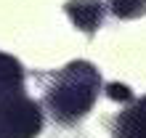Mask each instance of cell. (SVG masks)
<instances>
[{
  "instance_id": "cell-2",
  "label": "cell",
  "mask_w": 146,
  "mask_h": 138,
  "mask_svg": "<svg viewBox=\"0 0 146 138\" xmlns=\"http://www.w3.org/2000/svg\"><path fill=\"white\" fill-rule=\"evenodd\" d=\"M19 58L0 53V138H35L42 130V106L24 90Z\"/></svg>"
},
{
  "instance_id": "cell-1",
  "label": "cell",
  "mask_w": 146,
  "mask_h": 138,
  "mask_svg": "<svg viewBox=\"0 0 146 138\" xmlns=\"http://www.w3.org/2000/svg\"><path fill=\"white\" fill-rule=\"evenodd\" d=\"M42 82V106L50 111L56 125H77L88 117L101 93V74L90 61H69L64 69L35 74Z\"/></svg>"
},
{
  "instance_id": "cell-4",
  "label": "cell",
  "mask_w": 146,
  "mask_h": 138,
  "mask_svg": "<svg viewBox=\"0 0 146 138\" xmlns=\"http://www.w3.org/2000/svg\"><path fill=\"white\" fill-rule=\"evenodd\" d=\"M109 127L111 138H146V96L133 98L130 106L117 111Z\"/></svg>"
},
{
  "instance_id": "cell-6",
  "label": "cell",
  "mask_w": 146,
  "mask_h": 138,
  "mask_svg": "<svg viewBox=\"0 0 146 138\" xmlns=\"http://www.w3.org/2000/svg\"><path fill=\"white\" fill-rule=\"evenodd\" d=\"M106 96H109L111 101H133V93H130V88H127V85H119V82H111V85H106Z\"/></svg>"
},
{
  "instance_id": "cell-3",
  "label": "cell",
  "mask_w": 146,
  "mask_h": 138,
  "mask_svg": "<svg viewBox=\"0 0 146 138\" xmlns=\"http://www.w3.org/2000/svg\"><path fill=\"white\" fill-rule=\"evenodd\" d=\"M64 13L69 16V21L82 34L93 37V34L104 27L106 5L101 3V0H66L64 3Z\"/></svg>"
},
{
  "instance_id": "cell-5",
  "label": "cell",
  "mask_w": 146,
  "mask_h": 138,
  "mask_svg": "<svg viewBox=\"0 0 146 138\" xmlns=\"http://www.w3.org/2000/svg\"><path fill=\"white\" fill-rule=\"evenodd\" d=\"M109 11L117 16V19H141L146 16V0H106Z\"/></svg>"
}]
</instances>
